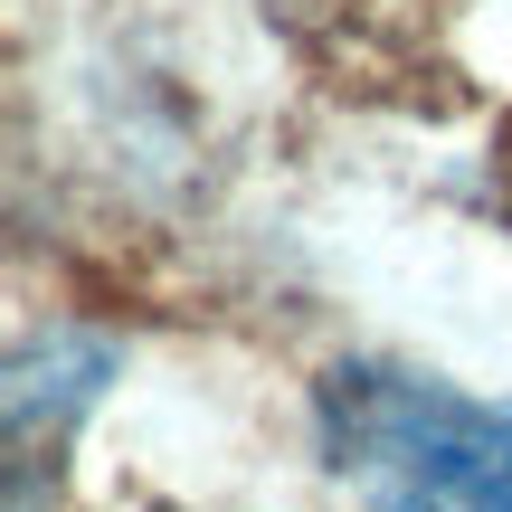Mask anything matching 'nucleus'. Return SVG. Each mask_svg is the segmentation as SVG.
<instances>
[{"instance_id":"obj_1","label":"nucleus","mask_w":512,"mask_h":512,"mask_svg":"<svg viewBox=\"0 0 512 512\" xmlns=\"http://www.w3.org/2000/svg\"><path fill=\"white\" fill-rule=\"evenodd\" d=\"M313 427L361 512H512V399L399 361H342L313 389Z\"/></svg>"}]
</instances>
